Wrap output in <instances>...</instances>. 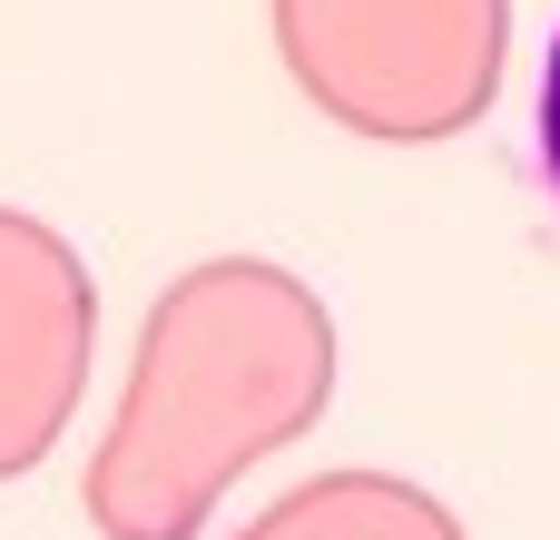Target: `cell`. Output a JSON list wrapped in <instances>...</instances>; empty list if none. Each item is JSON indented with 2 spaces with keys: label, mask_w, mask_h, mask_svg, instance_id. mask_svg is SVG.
<instances>
[{
  "label": "cell",
  "mask_w": 560,
  "mask_h": 540,
  "mask_svg": "<svg viewBox=\"0 0 560 540\" xmlns=\"http://www.w3.org/2000/svg\"><path fill=\"white\" fill-rule=\"evenodd\" d=\"M532 177H541V197L560 216V20L541 39V79H532Z\"/></svg>",
  "instance_id": "6da1fadb"
}]
</instances>
